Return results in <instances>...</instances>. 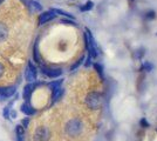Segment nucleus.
<instances>
[{
	"instance_id": "nucleus-17",
	"label": "nucleus",
	"mask_w": 157,
	"mask_h": 141,
	"mask_svg": "<svg viewBox=\"0 0 157 141\" xmlns=\"http://www.w3.org/2000/svg\"><path fill=\"white\" fill-rule=\"evenodd\" d=\"M62 84V80H59V81H54V82H51L49 84V87L52 88L53 91L54 89H56V88H59L60 87V85Z\"/></svg>"
},
{
	"instance_id": "nucleus-4",
	"label": "nucleus",
	"mask_w": 157,
	"mask_h": 141,
	"mask_svg": "<svg viewBox=\"0 0 157 141\" xmlns=\"http://www.w3.org/2000/svg\"><path fill=\"white\" fill-rule=\"evenodd\" d=\"M86 105L90 109H98L101 105V95L98 92H90L86 96Z\"/></svg>"
},
{
	"instance_id": "nucleus-5",
	"label": "nucleus",
	"mask_w": 157,
	"mask_h": 141,
	"mask_svg": "<svg viewBox=\"0 0 157 141\" xmlns=\"http://www.w3.org/2000/svg\"><path fill=\"white\" fill-rule=\"evenodd\" d=\"M25 78L28 82H33L36 80V68L33 65L32 62L29 61L26 68V73H25Z\"/></svg>"
},
{
	"instance_id": "nucleus-14",
	"label": "nucleus",
	"mask_w": 157,
	"mask_h": 141,
	"mask_svg": "<svg viewBox=\"0 0 157 141\" xmlns=\"http://www.w3.org/2000/svg\"><path fill=\"white\" fill-rule=\"evenodd\" d=\"M7 73H8V69L6 68V66H5L2 62H0V81H2L6 79Z\"/></svg>"
},
{
	"instance_id": "nucleus-18",
	"label": "nucleus",
	"mask_w": 157,
	"mask_h": 141,
	"mask_svg": "<svg viewBox=\"0 0 157 141\" xmlns=\"http://www.w3.org/2000/svg\"><path fill=\"white\" fill-rule=\"evenodd\" d=\"M10 116H11V108H10V105H8V106L4 108V118L5 119H10Z\"/></svg>"
},
{
	"instance_id": "nucleus-19",
	"label": "nucleus",
	"mask_w": 157,
	"mask_h": 141,
	"mask_svg": "<svg viewBox=\"0 0 157 141\" xmlns=\"http://www.w3.org/2000/svg\"><path fill=\"white\" fill-rule=\"evenodd\" d=\"M94 67H95V69L98 71L101 76H103V68H102V66L100 64H94Z\"/></svg>"
},
{
	"instance_id": "nucleus-13",
	"label": "nucleus",
	"mask_w": 157,
	"mask_h": 141,
	"mask_svg": "<svg viewBox=\"0 0 157 141\" xmlns=\"http://www.w3.org/2000/svg\"><path fill=\"white\" fill-rule=\"evenodd\" d=\"M32 92H33V85L27 84L26 86H25V88H24V98H25L26 100H28L29 96H31V94H32Z\"/></svg>"
},
{
	"instance_id": "nucleus-24",
	"label": "nucleus",
	"mask_w": 157,
	"mask_h": 141,
	"mask_svg": "<svg viewBox=\"0 0 157 141\" xmlns=\"http://www.w3.org/2000/svg\"><path fill=\"white\" fill-rule=\"evenodd\" d=\"M141 123H142V125H148V123H147V121L144 120V119L142 121H141Z\"/></svg>"
},
{
	"instance_id": "nucleus-7",
	"label": "nucleus",
	"mask_w": 157,
	"mask_h": 141,
	"mask_svg": "<svg viewBox=\"0 0 157 141\" xmlns=\"http://www.w3.org/2000/svg\"><path fill=\"white\" fill-rule=\"evenodd\" d=\"M42 72L45 75H47L48 78H58L60 76L61 74H62V71L60 69V68H55V69H53V68H42Z\"/></svg>"
},
{
	"instance_id": "nucleus-9",
	"label": "nucleus",
	"mask_w": 157,
	"mask_h": 141,
	"mask_svg": "<svg viewBox=\"0 0 157 141\" xmlns=\"http://www.w3.org/2000/svg\"><path fill=\"white\" fill-rule=\"evenodd\" d=\"M21 112L24 113V114L28 115V116H31V115H34L35 114V109L29 105V104H24L22 106H21Z\"/></svg>"
},
{
	"instance_id": "nucleus-2",
	"label": "nucleus",
	"mask_w": 157,
	"mask_h": 141,
	"mask_svg": "<svg viewBox=\"0 0 157 141\" xmlns=\"http://www.w3.org/2000/svg\"><path fill=\"white\" fill-rule=\"evenodd\" d=\"M85 42L86 46H87V49L89 52V57L90 58H96L98 57V48H96V42L93 38L92 33L88 28H86V33H85Z\"/></svg>"
},
{
	"instance_id": "nucleus-3",
	"label": "nucleus",
	"mask_w": 157,
	"mask_h": 141,
	"mask_svg": "<svg viewBox=\"0 0 157 141\" xmlns=\"http://www.w3.org/2000/svg\"><path fill=\"white\" fill-rule=\"evenodd\" d=\"M51 131L46 126H36L33 133V141H49Z\"/></svg>"
},
{
	"instance_id": "nucleus-25",
	"label": "nucleus",
	"mask_w": 157,
	"mask_h": 141,
	"mask_svg": "<svg viewBox=\"0 0 157 141\" xmlns=\"http://www.w3.org/2000/svg\"><path fill=\"white\" fill-rule=\"evenodd\" d=\"M129 1H130V2H132V1H134V0H129Z\"/></svg>"
},
{
	"instance_id": "nucleus-21",
	"label": "nucleus",
	"mask_w": 157,
	"mask_h": 141,
	"mask_svg": "<svg viewBox=\"0 0 157 141\" xmlns=\"http://www.w3.org/2000/svg\"><path fill=\"white\" fill-rule=\"evenodd\" d=\"M22 125H24V126H22L24 128H27L28 125H29V120H28V119H25V120L22 121Z\"/></svg>"
},
{
	"instance_id": "nucleus-23",
	"label": "nucleus",
	"mask_w": 157,
	"mask_h": 141,
	"mask_svg": "<svg viewBox=\"0 0 157 141\" xmlns=\"http://www.w3.org/2000/svg\"><path fill=\"white\" fill-rule=\"evenodd\" d=\"M5 99H6V98H5L4 95H1V94H0V101H4Z\"/></svg>"
},
{
	"instance_id": "nucleus-8",
	"label": "nucleus",
	"mask_w": 157,
	"mask_h": 141,
	"mask_svg": "<svg viewBox=\"0 0 157 141\" xmlns=\"http://www.w3.org/2000/svg\"><path fill=\"white\" fill-rule=\"evenodd\" d=\"M14 93H15V87H14V86L0 88V94H1V95H4L5 98H11Z\"/></svg>"
},
{
	"instance_id": "nucleus-16",
	"label": "nucleus",
	"mask_w": 157,
	"mask_h": 141,
	"mask_svg": "<svg viewBox=\"0 0 157 141\" xmlns=\"http://www.w3.org/2000/svg\"><path fill=\"white\" fill-rule=\"evenodd\" d=\"M93 6H94V2L89 0V1H87V2H86L85 6L81 7V11H82V12H86V11H90V10L93 8Z\"/></svg>"
},
{
	"instance_id": "nucleus-15",
	"label": "nucleus",
	"mask_w": 157,
	"mask_h": 141,
	"mask_svg": "<svg viewBox=\"0 0 157 141\" xmlns=\"http://www.w3.org/2000/svg\"><path fill=\"white\" fill-rule=\"evenodd\" d=\"M63 94V89L61 87L56 88V89H54L53 91V101H56L59 100L60 98H61V95Z\"/></svg>"
},
{
	"instance_id": "nucleus-12",
	"label": "nucleus",
	"mask_w": 157,
	"mask_h": 141,
	"mask_svg": "<svg viewBox=\"0 0 157 141\" xmlns=\"http://www.w3.org/2000/svg\"><path fill=\"white\" fill-rule=\"evenodd\" d=\"M52 11L55 14H60V15L66 17V18H68V19H74V17H73L72 14L68 13V12H65L63 10H60V8H52Z\"/></svg>"
},
{
	"instance_id": "nucleus-10",
	"label": "nucleus",
	"mask_w": 157,
	"mask_h": 141,
	"mask_svg": "<svg viewBox=\"0 0 157 141\" xmlns=\"http://www.w3.org/2000/svg\"><path fill=\"white\" fill-rule=\"evenodd\" d=\"M15 134H17V141H25V128L21 125H18L15 128Z\"/></svg>"
},
{
	"instance_id": "nucleus-6",
	"label": "nucleus",
	"mask_w": 157,
	"mask_h": 141,
	"mask_svg": "<svg viewBox=\"0 0 157 141\" xmlns=\"http://www.w3.org/2000/svg\"><path fill=\"white\" fill-rule=\"evenodd\" d=\"M55 17H56V14L54 13L52 10L51 11H46V12H42L39 17V25H45L48 21L53 20Z\"/></svg>"
},
{
	"instance_id": "nucleus-22",
	"label": "nucleus",
	"mask_w": 157,
	"mask_h": 141,
	"mask_svg": "<svg viewBox=\"0 0 157 141\" xmlns=\"http://www.w3.org/2000/svg\"><path fill=\"white\" fill-rule=\"evenodd\" d=\"M90 59H92V58H90V57H89V58H88V59H87V61H86V67H88V66H90Z\"/></svg>"
},
{
	"instance_id": "nucleus-11",
	"label": "nucleus",
	"mask_w": 157,
	"mask_h": 141,
	"mask_svg": "<svg viewBox=\"0 0 157 141\" xmlns=\"http://www.w3.org/2000/svg\"><path fill=\"white\" fill-rule=\"evenodd\" d=\"M27 5H28V7H29L31 10H33L34 12H39V11L42 10V6L40 5L38 1H34V0H29V1L27 2Z\"/></svg>"
},
{
	"instance_id": "nucleus-20",
	"label": "nucleus",
	"mask_w": 157,
	"mask_h": 141,
	"mask_svg": "<svg viewBox=\"0 0 157 141\" xmlns=\"http://www.w3.org/2000/svg\"><path fill=\"white\" fill-rule=\"evenodd\" d=\"M83 59H85V58H81V59H80V60H78V62H76V64H75V65H74V66L72 67V71H75V69H76V68H78V66L81 65V64H82V61H83Z\"/></svg>"
},
{
	"instance_id": "nucleus-1",
	"label": "nucleus",
	"mask_w": 157,
	"mask_h": 141,
	"mask_svg": "<svg viewBox=\"0 0 157 141\" xmlns=\"http://www.w3.org/2000/svg\"><path fill=\"white\" fill-rule=\"evenodd\" d=\"M83 128H85V125L81 119L78 118H72L67 121L65 126V132L68 136H72V138H75V136H78L83 132Z\"/></svg>"
}]
</instances>
